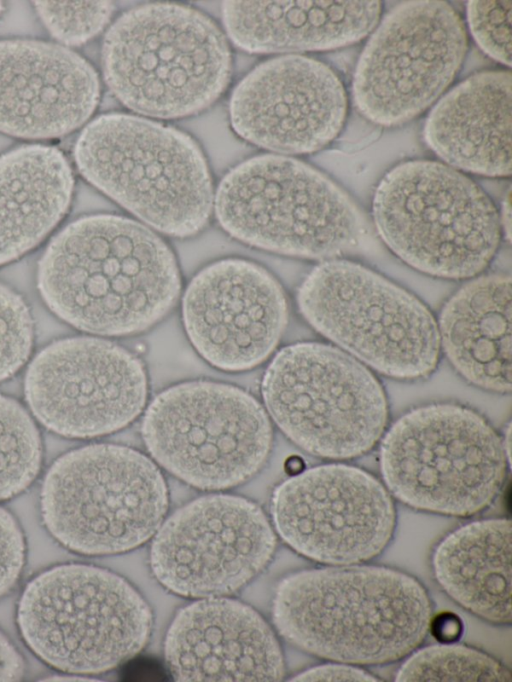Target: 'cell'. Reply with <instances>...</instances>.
Here are the masks:
<instances>
[{
  "label": "cell",
  "mask_w": 512,
  "mask_h": 682,
  "mask_svg": "<svg viewBox=\"0 0 512 682\" xmlns=\"http://www.w3.org/2000/svg\"><path fill=\"white\" fill-rule=\"evenodd\" d=\"M47 306L72 326L98 335L141 332L175 304L176 260L146 226L116 215L75 220L50 242L38 266Z\"/></svg>",
  "instance_id": "1"
},
{
  "label": "cell",
  "mask_w": 512,
  "mask_h": 682,
  "mask_svg": "<svg viewBox=\"0 0 512 682\" xmlns=\"http://www.w3.org/2000/svg\"><path fill=\"white\" fill-rule=\"evenodd\" d=\"M430 619L424 587L381 566L300 571L280 582L273 601L274 624L288 642L349 664L404 657L424 640Z\"/></svg>",
  "instance_id": "2"
},
{
  "label": "cell",
  "mask_w": 512,
  "mask_h": 682,
  "mask_svg": "<svg viewBox=\"0 0 512 682\" xmlns=\"http://www.w3.org/2000/svg\"><path fill=\"white\" fill-rule=\"evenodd\" d=\"M102 71L116 98L139 114L174 119L209 107L231 76L225 35L188 6L151 3L122 14L107 31Z\"/></svg>",
  "instance_id": "3"
},
{
  "label": "cell",
  "mask_w": 512,
  "mask_h": 682,
  "mask_svg": "<svg viewBox=\"0 0 512 682\" xmlns=\"http://www.w3.org/2000/svg\"><path fill=\"white\" fill-rule=\"evenodd\" d=\"M220 226L259 249L337 259L367 249L370 232L352 199L314 167L284 155L254 156L230 170L214 197Z\"/></svg>",
  "instance_id": "4"
},
{
  "label": "cell",
  "mask_w": 512,
  "mask_h": 682,
  "mask_svg": "<svg viewBox=\"0 0 512 682\" xmlns=\"http://www.w3.org/2000/svg\"><path fill=\"white\" fill-rule=\"evenodd\" d=\"M74 157L82 176L154 229L188 237L214 205L205 158L187 134L129 114H105L81 132Z\"/></svg>",
  "instance_id": "5"
},
{
  "label": "cell",
  "mask_w": 512,
  "mask_h": 682,
  "mask_svg": "<svg viewBox=\"0 0 512 682\" xmlns=\"http://www.w3.org/2000/svg\"><path fill=\"white\" fill-rule=\"evenodd\" d=\"M372 213L385 244L411 267L437 277L481 273L500 243L501 221L485 192L455 168L412 160L376 188Z\"/></svg>",
  "instance_id": "6"
},
{
  "label": "cell",
  "mask_w": 512,
  "mask_h": 682,
  "mask_svg": "<svg viewBox=\"0 0 512 682\" xmlns=\"http://www.w3.org/2000/svg\"><path fill=\"white\" fill-rule=\"evenodd\" d=\"M17 624L30 650L68 674H96L146 644L151 611L123 578L81 563L52 567L25 587Z\"/></svg>",
  "instance_id": "7"
},
{
  "label": "cell",
  "mask_w": 512,
  "mask_h": 682,
  "mask_svg": "<svg viewBox=\"0 0 512 682\" xmlns=\"http://www.w3.org/2000/svg\"><path fill=\"white\" fill-rule=\"evenodd\" d=\"M49 533L68 550L89 556L124 552L161 526L168 492L157 466L120 445L93 444L59 457L40 495Z\"/></svg>",
  "instance_id": "8"
},
{
  "label": "cell",
  "mask_w": 512,
  "mask_h": 682,
  "mask_svg": "<svg viewBox=\"0 0 512 682\" xmlns=\"http://www.w3.org/2000/svg\"><path fill=\"white\" fill-rule=\"evenodd\" d=\"M510 462L504 441L479 413L452 403L410 410L380 448L386 486L424 511L469 516L499 493Z\"/></svg>",
  "instance_id": "9"
},
{
  "label": "cell",
  "mask_w": 512,
  "mask_h": 682,
  "mask_svg": "<svg viewBox=\"0 0 512 682\" xmlns=\"http://www.w3.org/2000/svg\"><path fill=\"white\" fill-rule=\"evenodd\" d=\"M297 302L316 331L386 376L420 379L437 366L441 347L429 309L363 265L324 261L302 282Z\"/></svg>",
  "instance_id": "10"
},
{
  "label": "cell",
  "mask_w": 512,
  "mask_h": 682,
  "mask_svg": "<svg viewBox=\"0 0 512 682\" xmlns=\"http://www.w3.org/2000/svg\"><path fill=\"white\" fill-rule=\"evenodd\" d=\"M262 396L282 432L322 458L365 454L388 420L384 390L373 373L350 354L318 342L279 351L264 374Z\"/></svg>",
  "instance_id": "11"
},
{
  "label": "cell",
  "mask_w": 512,
  "mask_h": 682,
  "mask_svg": "<svg viewBox=\"0 0 512 682\" xmlns=\"http://www.w3.org/2000/svg\"><path fill=\"white\" fill-rule=\"evenodd\" d=\"M141 432L162 467L204 490L233 487L252 477L272 444L260 403L242 389L211 381L161 392L147 408Z\"/></svg>",
  "instance_id": "12"
},
{
  "label": "cell",
  "mask_w": 512,
  "mask_h": 682,
  "mask_svg": "<svg viewBox=\"0 0 512 682\" xmlns=\"http://www.w3.org/2000/svg\"><path fill=\"white\" fill-rule=\"evenodd\" d=\"M358 60L353 99L377 125L408 122L449 86L467 50L458 12L445 1H406L376 25Z\"/></svg>",
  "instance_id": "13"
},
{
  "label": "cell",
  "mask_w": 512,
  "mask_h": 682,
  "mask_svg": "<svg viewBox=\"0 0 512 682\" xmlns=\"http://www.w3.org/2000/svg\"><path fill=\"white\" fill-rule=\"evenodd\" d=\"M275 534L263 511L232 495L200 497L159 527L150 552L157 580L187 597L231 594L271 560Z\"/></svg>",
  "instance_id": "14"
},
{
  "label": "cell",
  "mask_w": 512,
  "mask_h": 682,
  "mask_svg": "<svg viewBox=\"0 0 512 682\" xmlns=\"http://www.w3.org/2000/svg\"><path fill=\"white\" fill-rule=\"evenodd\" d=\"M26 400L48 429L72 438L120 430L142 411L147 377L141 361L104 339L73 337L44 348L25 377Z\"/></svg>",
  "instance_id": "15"
},
{
  "label": "cell",
  "mask_w": 512,
  "mask_h": 682,
  "mask_svg": "<svg viewBox=\"0 0 512 682\" xmlns=\"http://www.w3.org/2000/svg\"><path fill=\"white\" fill-rule=\"evenodd\" d=\"M277 532L295 551L331 565L377 556L390 541L395 509L389 492L371 474L326 464L292 475L274 491Z\"/></svg>",
  "instance_id": "16"
},
{
  "label": "cell",
  "mask_w": 512,
  "mask_h": 682,
  "mask_svg": "<svg viewBox=\"0 0 512 682\" xmlns=\"http://www.w3.org/2000/svg\"><path fill=\"white\" fill-rule=\"evenodd\" d=\"M188 338L211 365L243 371L261 364L276 348L287 324L288 305L279 282L263 267L224 259L202 269L182 300Z\"/></svg>",
  "instance_id": "17"
},
{
  "label": "cell",
  "mask_w": 512,
  "mask_h": 682,
  "mask_svg": "<svg viewBox=\"0 0 512 682\" xmlns=\"http://www.w3.org/2000/svg\"><path fill=\"white\" fill-rule=\"evenodd\" d=\"M348 109L345 88L326 64L283 55L255 67L233 90L230 123L244 140L280 154H305L329 144Z\"/></svg>",
  "instance_id": "18"
},
{
  "label": "cell",
  "mask_w": 512,
  "mask_h": 682,
  "mask_svg": "<svg viewBox=\"0 0 512 682\" xmlns=\"http://www.w3.org/2000/svg\"><path fill=\"white\" fill-rule=\"evenodd\" d=\"M96 71L67 47L35 40L0 41V131L27 139L67 134L93 114Z\"/></svg>",
  "instance_id": "19"
},
{
  "label": "cell",
  "mask_w": 512,
  "mask_h": 682,
  "mask_svg": "<svg viewBox=\"0 0 512 682\" xmlns=\"http://www.w3.org/2000/svg\"><path fill=\"white\" fill-rule=\"evenodd\" d=\"M176 681H279L284 660L274 633L251 607L208 598L181 609L164 643Z\"/></svg>",
  "instance_id": "20"
},
{
  "label": "cell",
  "mask_w": 512,
  "mask_h": 682,
  "mask_svg": "<svg viewBox=\"0 0 512 682\" xmlns=\"http://www.w3.org/2000/svg\"><path fill=\"white\" fill-rule=\"evenodd\" d=\"M511 73H476L445 94L424 127L429 147L451 167L491 177L511 174Z\"/></svg>",
  "instance_id": "21"
},
{
  "label": "cell",
  "mask_w": 512,
  "mask_h": 682,
  "mask_svg": "<svg viewBox=\"0 0 512 682\" xmlns=\"http://www.w3.org/2000/svg\"><path fill=\"white\" fill-rule=\"evenodd\" d=\"M230 39L252 53L329 50L353 44L379 22V1H225Z\"/></svg>",
  "instance_id": "22"
},
{
  "label": "cell",
  "mask_w": 512,
  "mask_h": 682,
  "mask_svg": "<svg viewBox=\"0 0 512 682\" xmlns=\"http://www.w3.org/2000/svg\"><path fill=\"white\" fill-rule=\"evenodd\" d=\"M511 278L477 277L443 306L440 347L471 384L487 391H511Z\"/></svg>",
  "instance_id": "23"
},
{
  "label": "cell",
  "mask_w": 512,
  "mask_h": 682,
  "mask_svg": "<svg viewBox=\"0 0 512 682\" xmlns=\"http://www.w3.org/2000/svg\"><path fill=\"white\" fill-rule=\"evenodd\" d=\"M70 164L55 147L24 145L0 156V265L39 244L71 202Z\"/></svg>",
  "instance_id": "24"
},
{
  "label": "cell",
  "mask_w": 512,
  "mask_h": 682,
  "mask_svg": "<svg viewBox=\"0 0 512 682\" xmlns=\"http://www.w3.org/2000/svg\"><path fill=\"white\" fill-rule=\"evenodd\" d=\"M433 568L458 604L490 622H511L510 520L486 519L456 529L437 546Z\"/></svg>",
  "instance_id": "25"
},
{
  "label": "cell",
  "mask_w": 512,
  "mask_h": 682,
  "mask_svg": "<svg viewBox=\"0 0 512 682\" xmlns=\"http://www.w3.org/2000/svg\"><path fill=\"white\" fill-rule=\"evenodd\" d=\"M42 462L38 429L15 400L0 395V501L24 491Z\"/></svg>",
  "instance_id": "26"
},
{
  "label": "cell",
  "mask_w": 512,
  "mask_h": 682,
  "mask_svg": "<svg viewBox=\"0 0 512 682\" xmlns=\"http://www.w3.org/2000/svg\"><path fill=\"white\" fill-rule=\"evenodd\" d=\"M396 681L510 682L511 673L486 653L451 642L417 651L401 666Z\"/></svg>",
  "instance_id": "27"
},
{
  "label": "cell",
  "mask_w": 512,
  "mask_h": 682,
  "mask_svg": "<svg viewBox=\"0 0 512 682\" xmlns=\"http://www.w3.org/2000/svg\"><path fill=\"white\" fill-rule=\"evenodd\" d=\"M35 10L49 33L68 46L84 44L109 22L110 1H35Z\"/></svg>",
  "instance_id": "28"
},
{
  "label": "cell",
  "mask_w": 512,
  "mask_h": 682,
  "mask_svg": "<svg viewBox=\"0 0 512 682\" xmlns=\"http://www.w3.org/2000/svg\"><path fill=\"white\" fill-rule=\"evenodd\" d=\"M33 344V321L23 298L0 284V382L28 359Z\"/></svg>",
  "instance_id": "29"
},
{
  "label": "cell",
  "mask_w": 512,
  "mask_h": 682,
  "mask_svg": "<svg viewBox=\"0 0 512 682\" xmlns=\"http://www.w3.org/2000/svg\"><path fill=\"white\" fill-rule=\"evenodd\" d=\"M467 20L479 47L494 60L511 64V2L470 1Z\"/></svg>",
  "instance_id": "30"
},
{
  "label": "cell",
  "mask_w": 512,
  "mask_h": 682,
  "mask_svg": "<svg viewBox=\"0 0 512 682\" xmlns=\"http://www.w3.org/2000/svg\"><path fill=\"white\" fill-rule=\"evenodd\" d=\"M25 540L15 518L0 507V597L18 581L25 563Z\"/></svg>",
  "instance_id": "31"
},
{
  "label": "cell",
  "mask_w": 512,
  "mask_h": 682,
  "mask_svg": "<svg viewBox=\"0 0 512 682\" xmlns=\"http://www.w3.org/2000/svg\"><path fill=\"white\" fill-rule=\"evenodd\" d=\"M292 681H357L375 682L378 679L369 672L347 664H324L310 668L297 676Z\"/></svg>",
  "instance_id": "32"
},
{
  "label": "cell",
  "mask_w": 512,
  "mask_h": 682,
  "mask_svg": "<svg viewBox=\"0 0 512 682\" xmlns=\"http://www.w3.org/2000/svg\"><path fill=\"white\" fill-rule=\"evenodd\" d=\"M25 673L24 660L0 631V681H18Z\"/></svg>",
  "instance_id": "33"
},
{
  "label": "cell",
  "mask_w": 512,
  "mask_h": 682,
  "mask_svg": "<svg viewBox=\"0 0 512 682\" xmlns=\"http://www.w3.org/2000/svg\"><path fill=\"white\" fill-rule=\"evenodd\" d=\"M434 636L443 643L456 641L462 633L461 620L452 613L438 615L431 623Z\"/></svg>",
  "instance_id": "34"
},
{
  "label": "cell",
  "mask_w": 512,
  "mask_h": 682,
  "mask_svg": "<svg viewBox=\"0 0 512 682\" xmlns=\"http://www.w3.org/2000/svg\"><path fill=\"white\" fill-rule=\"evenodd\" d=\"M502 225L504 227V232L509 238L510 236V199L509 194L503 204V215H502Z\"/></svg>",
  "instance_id": "35"
},
{
  "label": "cell",
  "mask_w": 512,
  "mask_h": 682,
  "mask_svg": "<svg viewBox=\"0 0 512 682\" xmlns=\"http://www.w3.org/2000/svg\"><path fill=\"white\" fill-rule=\"evenodd\" d=\"M3 9H4V5H3V3L0 1V15H1V13L3 12Z\"/></svg>",
  "instance_id": "36"
}]
</instances>
